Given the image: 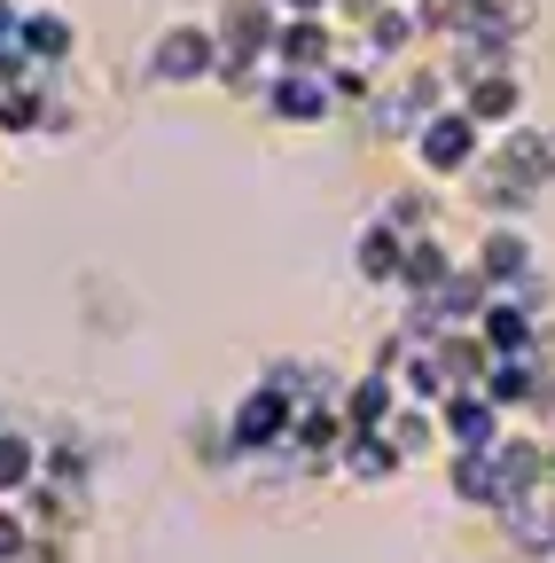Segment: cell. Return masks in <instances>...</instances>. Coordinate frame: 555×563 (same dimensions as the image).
<instances>
[{
	"instance_id": "5b68a950",
	"label": "cell",
	"mask_w": 555,
	"mask_h": 563,
	"mask_svg": "<svg viewBox=\"0 0 555 563\" xmlns=\"http://www.w3.org/2000/svg\"><path fill=\"white\" fill-rule=\"evenodd\" d=\"M485 133H509V125H524V79H517V70L501 63V70H485V79H469L462 95H454Z\"/></svg>"
},
{
	"instance_id": "ba28073f",
	"label": "cell",
	"mask_w": 555,
	"mask_h": 563,
	"mask_svg": "<svg viewBox=\"0 0 555 563\" xmlns=\"http://www.w3.org/2000/svg\"><path fill=\"white\" fill-rule=\"evenodd\" d=\"M32 485H40V439L32 431H0V493L24 501Z\"/></svg>"
},
{
	"instance_id": "9c48e42d",
	"label": "cell",
	"mask_w": 555,
	"mask_h": 563,
	"mask_svg": "<svg viewBox=\"0 0 555 563\" xmlns=\"http://www.w3.org/2000/svg\"><path fill=\"white\" fill-rule=\"evenodd\" d=\"M24 40V9H16V0H0V47H16Z\"/></svg>"
},
{
	"instance_id": "52a82bcc",
	"label": "cell",
	"mask_w": 555,
	"mask_h": 563,
	"mask_svg": "<svg viewBox=\"0 0 555 563\" xmlns=\"http://www.w3.org/2000/svg\"><path fill=\"white\" fill-rule=\"evenodd\" d=\"M71 47H79V24H71V16H55V9H24V55L63 63Z\"/></svg>"
},
{
	"instance_id": "7a4b0ae2",
	"label": "cell",
	"mask_w": 555,
	"mask_h": 563,
	"mask_svg": "<svg viewBox=\"0 0 555 563\" xmlns=\"http://www.w3.org/2000/svg\"><path fill=\"white\" fill-rule=\"evenodd\" d=\"M477 157H485V125H477L462 102L431 110V118H423V133H414V165H423L431 180H469V173H477Z\"/></svg>"
},
{
	"instance_id": "8992f818",
	"label": "cell",
	"mask_w": 555,
	"mask_h": 563,
	"mask_svg": "<svg viewBox=\"0 0 555 563\" xmlns=\"http://www.w3.org/2000/svg\"><path fill=\"white\" fill-rule=\"evenodd\" d=\"M532 266H540V258H532V235H524V228H509V220H501L493 235L477 243V274L493 282V290H509V282H524Z\"/></svg>"
},
{
	"instance_id": "3957f363",
	"label": "cell",
	"mask_w": 555,
	"mask_h": 563,
	"mask_svg": "<svg viewBox=\"0 0 555 563\" xmlns=\"http://www.w3.org/2000/svg\"><path fill=\"white\" fill-rule=\"evenodd\" d=\"M149 79L157 87H196V79H220V24H165L149 47Z\"/></svg>"
},
{
	"instance_id": "30bf717a",
	"label": "cell",
	"mask_w": 555,
	"mask_h": 563,
	"mask_svg": "<svg viewBox=\"0 0 555 563\" xmlns=\"http://www.w3.org/2000/svg\"><path fill=\"white\" fill-rule=\"evenodd\" d=\"M282 16H329V0H274Z\"/></svg>"
},
{
	"instance_id": "277c9868",
	"label": "cell",
	"mask_w": 555,
	"mask_h": 563,
	"mask_svg": "<svg viewBox=\"0 0 555 563\" xmlns=\"http://www.w3.org/2000/svg\"><path fill=\"white\" fill-rule=\"evenodd\" d=\"M336 102L344 95H336L329 70H274V79H266V110L282 118V125H321Z\"/></svg>"
},
{
	"instance_id": "6da1fadb",
	"label": "cell",
	"mask_w": 555,
	"mask_h": 563,
	"mask_svg": "<svg viewBox=\"0 0 555 563\" xmlns=\"http://www.w3.org/2000/svg\"><path fill=\"white\" fill-rule=\"evenodd\" d=\"M477 196L493 203V211H524L532 196L555 188V125H509L493 150L477 157Z\"/></svg>"
}]
</instances>
